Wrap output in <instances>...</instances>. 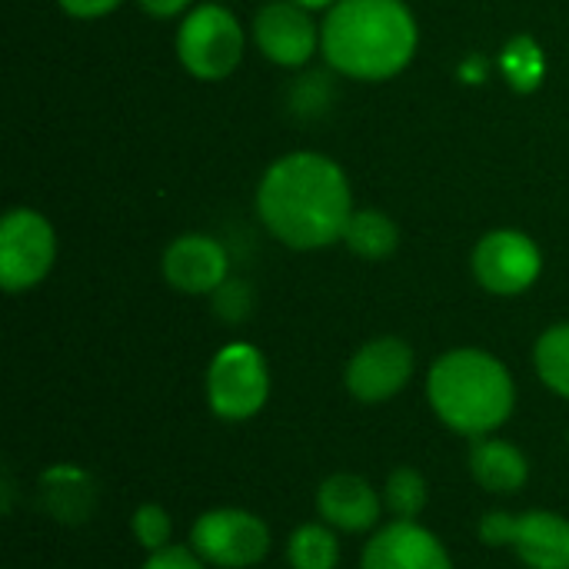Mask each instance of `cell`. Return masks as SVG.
Wrapping results in <instances>:
<instances>
[{
    "label": "cell",
    "mask_w": 569,
    "mask_h": 569,
    "mask_svg": "<svg viewBox=\"0 0 569 569\" xmlns=\"http://www.w3.org/2000/svg\"><path fill=\"white\" fill-rule=\"evenodd\" d=\"M213 313L223 323H243L253 313V290L243 280H227L213 290Z\"/></svg>",
    "instance_id": "23"
},
{
    "label": "cell",
    "mask_w": 569,
    "mask_h": 569,
    "mask_svg": "<svg viewBox=\"0 0 569 569\" xmlns=\"http://www.w3.org/2000/svg\"><path fill=\"white\" fill-rule=\"evenodd\" d=\"M510 550L530 569H569V520L553 510L517 513Z\"/></svg>",
    "instance_id": "14"
},
{
    "label": "cell",
    "mask_w": 569,
    "mask_h": 569,
    "mask_svg": "<svg viewBox=\"0 0 569 569\" xmlns=\"http://www.w3.org/2000/svg\"><path fill=\"white\" fill-rule=\"evenodd\" d=\"M57 3L77 20H97V17H107L110 10H117L123 0H57Z\"/></svg>",
    "instance_id": "26"
},
{
    "label": "cell",
    "mask_w": 569,
    "mask_h": 569,
    "mask_svg": "<svg viewBox=\"0 0 569 569\" xmlns=\"http://www.w3.org/2000/svg\"><path fill=\"white\" fill-rule=\"evenodd\" d=\"M287 560L293 569H337L340 540L327 523H303L287 540Z\"/></svg>",
    "instance_id": "18"
},
{
    "label": "cell",
    "mask_w": 569,
    "mask_h": 569,
    "mask_svg": "<svg viewBox=\"0 0 569 569\" xmlns=\"http://www.w3.org/2000/svg\"><path fill=\"white\" fill-rule=\"evenodd\" d=\"M533 367L550 393L569 400V323H557L540 333L533 347Z\"/></svg>",
    "instance_id": "19"
},
{
    "label": "cell",
    "mask_w": 569,
    "mask_h": 569,
    "mask_svg": "<svg viewBox=\"0 0 569 569\" xmlns=\"http://www.w3.org/2000/svg\"><path fill=\"white\" fill-rule=\"evenodd\" d=\"M470 267L487 293L517 297L540 280L543 253L537 240L520 230H493L473 247Z\"/></svg>",
    "instance_id": "8"
},
{
    "label": "cell",
    "mask_w": 569,
    "mask_h": 569,
    "mask_svg": "<svg viewBox=\"0 0 569 569\" xmlns=\"http://www.w3.org/2000/svg\"><path fill=\"white\" fill-rule=\"evenodd\" d=\"M150 17H157V20H167V17H177V13H183L193 0H137Z\"/></svg>",
    "instance_id": "27"
},
{
    "label": "cell",
    "mask_w": 569,
    "mask_h": 569,
    "mask_svg": "<svg viewBox=\"0 0 569 569\" xmlns=\"http://www.w3.org/2000/svg\"><path fill=\"white\" fill-rule=\"evenodd\" d=\"M417 20L403 0H337L320 27V50L353 80H390L417 53Z\"/></svg>",
    "instance_id": "2"
},
{
    "label": "cell",
    "mask_w": 569,
    "mask_h": 569,
    "mask_svg": "<svg viewBox=\"0 0 569 569\" xmlns=\"http://www.w3.org/2000/svg\"><path fill=\"white\" fill-rule=\"evenodd\" d=\"M270 400V367L253 343H227L207 367V407L213 417L243 423Z\"/></svg>",
    "instance_id": "4"
},
{
    "label": "cell",
    "mask_w": 569,
    "mask_h": 569,
    "mask_svg": "<svg viewBox=\"0 0 569 569\" xmlns=\"http://www.w3.org/2000/svg\"><path fill=\"white\" fill-rule=\"evenodd\" d=\"M503 70H507V80L513 90H520V93L537 90L543 73H547V60H543L540 43L533 37H513L503 47Z\"/></svg>",
    "instance_id": "21"
},
{
    "label": "cell",
    "mask_w": 569,
    "mask_h": 569,
    "mask_svg": "<svg viewBox=\"0 0 569 569\" xmlns=\"http://www.w3.org/2000/svg\"><path fill=\"white\" fill-rule=\"evenodd\" d=\"M253 40L267 60L280 67H303L320 47V30L307 7L293 0H273L257 13Z\"/></svg>",
    "instance_id": "10"
},
{
    "label": "cell",
    "mask_w": 569,
    "mask_h": 569,
    "mask_svg": "<svg viewBox=\"0 0 569 569\" xmlns=\"http://www.w3.org/2000/svg\"><path fill=\"white\" fill-rule=\"evenodd\" d=\"M343 243L363 260H387L400 247V230L383 210H353Z\"/></svg>",
    "instance_id": "17"
},
{
    "label": "cell",
    "mask_w": 569,
    "mask_h": 569,
    "mask_svg": "<svg viewBox=\"0 0 569 569\" xmlns=\"http://www.w3.org/2000/svg\"><path fill=\"white\" fill-rule=\"evenodd\" d=\"M257 213L283 247H330L343 240V230L353 217L350 180L323 153H287L263 173L257 187Z\"/></svg>",
    "instance_id": "1"
},
{
    "label": "cell",
    "mask_w": 569,
    "mask_h": 569,
    "mask_svg": "<svg viewBox=\"0 0 569 569\" xmlns=\"http://www.w3.org/2000/svg\"><path fill=\"white\" fill-rule=\"evenodd\" d=\"M427 397L443 427L460 437H493L517 407V383L503 360L460 347L443 353L427 377Z\"/></svg>",
    "instance_id": "3"
},
{
    "label": "cell",
    "mask_w": 569,
    "mask_h": 569,
    "mask_svg": "<svg viewBox=\"0 0 569 569\" xmlns=\"http://www.w3.org/2000/svg\"><path fill=\"white\" fill-rule=\"evenodd\" d=\"M177 57L197 80H227L243 60V27L220 3L193 7L177 30Z\"/></svg>",
    "instance_id": "5"
},
{
    "label": "cell",
    "mask_w": 569,
    "mask_h": 569,
    "mask_svg": "<svg viewBox=\"0 0 569 569\" xmlns=\"http://www.w3.org/2000/svg\"><path fill=\"white\" fill-rule=\"evenodd\" d=\"M57 260V233L37 210L17 207L0 220V287L23 293L37 287Z\"/></svg>",
    "instance_id": "7"
},
{
    "label": "cell",
    "mask_w": 569,
    "mask_h": 569,
    "mask_svg": "<svg viewBox=\"0 0 569 569\" xmlns=\"http://www.w3.org/2000/svg\"><path fill=\"white\" fill-rule=\"evenodd\" d=\"M190 547L207 567L250 569L267 560L270 530L267 523L240 507H220L197 517L190 530Z\"/></svg>",
    "instance_id": "6"
},
{
    "label": "cell",
    "mask_w": 569,
    "mask_h": 569,
    "mask_svg": "<svg viewBox=\"0 0 569 569\" xmlns=\"http://www.w3.org/2000/svg\"><path fill=\"white\" fill-rule=\"evenodd\" d=\"M230 257L207 233H183L163 250V277L180 293H213L227 283Z\"/></svg>",
    "instance_id": "12"
},
{
    "label": "cell",
    "mask_w": 569,
    "mask_h": 569,
    "mask_svg": "<svg viewBox=\"0 0 569 569\" xmlns=\"http://www.w3.org/2000/svg\"><path fill=\"white\" fill-rule=\"evenodd\" d=\"M360 569H453V560L437 533L417 520H393L370 537Z\"/></svg>",
    "instance_id": "11"
},
{
    "label": "cell",
    "mask_w": 569,
    "mask_h": 569,
    "mask_svg": "<svg viewBox=\"0 0 569 569\" xmlns=\"http://www.w3.org/2000/svg\"><path fill=\"white\" fill-rule=\"evenodd\" d=\"M470 473L487 493H520L530 480L527 453L500 437H480L470 447Z\"/></svg>",
    "instance_id": "15"
},
{
    "label": "cell",
    "mask_w": 569,
    "mask_h": 569,
    "mask_svg": "<svg viewBox=\"0 0 569 569\" xmlns=\"http://www.w3.org/2000/svg\"><path fill=\"white\" fill-rule=\"evenodd\" d=\"M130 530H133V540L147 550V553H157L163 547H170L173 540V520L163 507L157 503H143L133 517H130Z\"/></svg>",
    "instance_id": "22"
},
{
    "label": "cell",
    "mask_w": 569,
    "mask_h": 569,
    "mask_svg": "<svg viewBox=\"0 0 569 569\" xmlns=\"http://www.w3.org/2000/svg\"><path fill=\"white\" fill-rule=\"evenodd\" d=\"M140 569H207V563L197 557L193 547H163L157 553H147L143 567Z\"/></svg>",
    "instance_id": "25"
},
{
    "label": "cell",
    "mask_w": 569,
    "mask_h": 569,
    "mask_svg": "<svg viewBox=\"0 0 569 569\" xmlns=\"http://www.w3.org/2000/svg\"><path fill=\"white\" fill-rule=\"evenodd\" d=\"M293 3H300V7H307V10H323V7L330 10L337 0H293Z\"/></svg>",
    "instance_id": "28"
},
{
    "label": "cell",
    "mask_w": 569,
    "mask_h": 569,
    "mask_svg": "<svg viewBox=\"0 0 569 569\" xmlns=\"http://www.w3.org/2000/svg\"><path fill=\"white\" fill-rule=\"evenodd\" d=\"M40 500H43L47 513L57 517L60 523H83L93 510L97 493L83 470L60 463L40 477Z\"/></svg>",
    "instance_id": "16"
},
{
    "label": "cell",
    "mask_w": 569,
    "mask_h": 569,
    "mask_svg": "<svg viewBox=\"0 0 569 569\" xmlns=\"http://www.w3.org/2000/svg\"><path fill=\"white\" fill-rule=\"evenodd\" d=\"M513 527H517V513H507V510H490L480 517V540L487 547H510L513 540Z\"/></svg>",
    "instance_id": "24"
},
{
    "label": "cell",
    "mask_w": 569,
    "mask_h": 569,
    "mask_svg": "<svg viewBox=\"0 0 569 569\" xmlns=\"http://www.w3.org/2000/svg\"><path fill=\"white\" fill-rule=\"evenodd\" d=\"M320 520L343 533H367L380 523V493L357 473H333L317 490Z\"/></svg>",
    "instance_id": "13"
},
{
    "label": "cell",
    "mask_w": 569,
    "mask_h": 569,
    "mask_svg": "<svg viewBox=\"0 0 569 569\" xmlns=\"http://www.w3.org/2000/svg\"><path fill=\"white\" fill-rule=\"evenodd\" d=\"M427 500H430V487H427V480H423L420 470H413V467H397V470L387 477L383 507L393 513V520H417V517L427 510Z\"/></svg>",
    "instance_id": "20"
},
{
    "label": "cell",
    "mask_w": 569,
    "mask_h": 569,
    "mask_svg": "<svg viewBox=\"0 0 569 569\" xmlns=\"http://www.w3.org/2000/svg\"><path fill=\"white\" fill-rule=\"evenodd\" d=\"M413 350L400 337H377L363 343L347 363V390L360 403L393 400L413 377Z\"/></svg>",
    "instance_id": "9"
}]
</instances>
